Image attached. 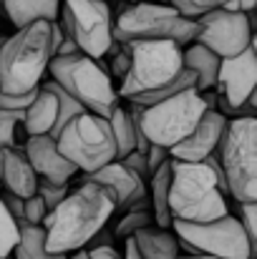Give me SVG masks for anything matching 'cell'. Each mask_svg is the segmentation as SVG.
Returning a JSON list of instances; mask_svg holds the SVG:
<instances>
[{
    "label": "cell",
    "instance_id": "3957f363",
    "mask_svg": "<svg viewBox=\"0 0 257 259\" xmlns=\"http://www.w3.org/2000/svg\"><path fill=\"white\" fill-rule=\"evenodd\" d=\"M56 23V20H53ZM53 23L35 20L18 28L0 48V88L30 93L41 86L53 58Z\"/></svg>",
    "mask_w": 257,
    "mask_h": 259
},
{
    "label": "cell",
    "instance_id": "d6a6232c",
    "mask_svg": "<svg viewBox=\"0 0 257 259\" xmlns=\"http://www.w3.org/2000/svg\"><path fill=\"white\" fill-rule=\"evenodd\" d=\"M23 214H25V224L41 227L43 219H46V214H48V209H46L43 199H41L38 194H33V196H28V199L23 201Z\"/></svg>",
    "mask_w": 257,
    "mask_h": 259
},
{
    "label": "cell",
    "instance_id": "836d02e7",
    "mask_svg": "<svg viewBox=\"0 0 257 259\" xmlns=\"http://www.w3.org/2000/svg\"><path fill=\"white\" fill-rule=\"evenodd\" d=\"M38 88L30 91V93H8L0 88V108H8V111H25L30 106V101L35 98Z\"/></svg>",
    "mask_w": 257,
    "mask_h": 259
},
{
    "label": "cell",
    "instance_id": "74e56055",
    "mask_svg": "<svg viewBox=\"0 0 257 259\" xmlns=\"http://www.w3.org/2000/svg\"><path fill=\"white\" fill-rule=\"evenodd\" d=\"M88 257L91 259H121V254L114 247H91L88 249Z\"/></svg>",
    "mask_w": 257,
    "mask_h": 259
},
{
    "label": "cell",
    "instance_id": "f35d334b",
    "mask_svg": "<svg viewBox=\"0 0 257 259\" xmlns=\"http://www.w3.org/2000/svg\"><path fill=\"white\" fill-rule=\"evenodd\" d=\"M121 259H144L141 257V252H139V247L134 244V239L129 237V239H124V254Z\"/></svg>",
    "mask_w": 257,
    "mask_h": 259
},
{
    "label": "cell",
    "instance_id": "4fadbf2b",
    "mask_svg": "<svg viewBox=\"0 0 257 259\" xmlns=\"http://www.w3.org/2000/svg\"><path fill=\"white\" fill-rule=\"evenodd\" d=\"M257 86V56L250 48H245L242 53L232 56V58H222L219 63V73H217V101H219V111L227 113H240L247 106V98L252 96Z\"/></svg>",
    "mask_w": 257,
    "mask_h": 259
},
{
    "label": "cell",
    "instance_id": "7bdbcfd3",
    "mask_svg": "<svg viewBox=\"0 0 257 259\" xmlns=\"http://www.w3.org/2000/svg\"><path fill=\"white\" fill-rule=\"evenodd\" d=\"M179 259H219V257H209V254H189V257H179Z\"/></svg>",
    "mask_w": 257,
    "mask_h": 259
},
{
    "label": "cell",
    "instance_id": "1f68e13d",
    "mask_svg": "<svg viewBox=\"0 0 257 259\" xmlns=\"http://www.w3.org/2000/svg\"><path fill=\"white\" fill-rule=\"evenodd\" d=\"M111 51H114V56H111V73H108V76H114V78L124 81V76H126V71H129V66H131L129 46L119 43V48H116V43H114V46H111ZM111 51H108V53H111Z\"/></svg>",
    "mask_w": 257,
    "mask_h": 259
},
{
    "label": "cell",
    "instance_id": "e0dca14e",
    "mask_svg": "<svg viewBox=\"0 0 257 259\" xmlns=\"http://www.w3.org/2000/svg\"><path fill=\"white\" fill-rule=\"evenodd\" d=\"M35 189H38V176L33 171L25 151L18 146L0 149V191L28 199L35 194Z\"/></svg>",
    "mask_w": 257,
    "mask_h": 259
},
{
    "label": "cell",
    "instance_id": "60d3db41",
    "mask_svg": "<svg viewBox=\"0 0 257 259\" xmlns=\"http://www.w3.org/2000/svg\"><path fill=\"white\" fill-rule=\"evenodd\" d=\"M247 106H250L252 111H257V86H255V91H252V96L247 98Z\"/></svg>",
    "mask_w": 257,
    "mask_h": 259
},
{
    "label": "cell",
    "instance_id": "52a82bcc",
    "mask_svg": "<svg viewBox=\"0 0 257 259\" xmlns=\"http://www.w3.org/2000/svg\"><path fill=\"white\" fill-rule=\"evenodd\" d=\"M51 78L63 86L86 111L96 116H108L114 106H119V91L114 86L108 71L101 66V61L74 53V56H53L48 63Z\"/></svg>",
    "mask_w": 257,
    "mask_h": 259
},
{
    "label": "cell",
    "instance_id": "603a6c76",
    "mask_svg": "<svg viewBox=\"0 0 257 259\" xmlns=\"http://www.w3.org/2000/svg\"><path fill=\"white\" fill-rule=\"evenodd\" d=\"M114 141H116V159H124L126 154L136 151V131H134V118L129 113V108L114 106V111L106 116Z\"/></svg>",
    "mask_w": 257,
    "mask_h": 259
},
{
    "label": "cell",
    "instance_id": "30bf717a",
    "mask_svg": "<svg viewBox=\"0 0 257 259\" xmlns=\"http://www.w3.org/2000/svg\"><path fill=\"white\" fill-rule=\"evenodd\" d=\"M171 229L189 254H209L219 259H252L250 239L240 217L225 214L214 222L189 224V222H171Z\"/></svg>",
    "mask_w": 257,
    "mask_h": 259
},
{
    "label": "cell",
    "instance_id": "c3c4849f",
    "mask_svg": "<svg viewBox=\"0 0 257 259\" xmlns=\"http://www.w3.org/2000/svg\"><path fill=\"white\" fill-rule=\"evenodd\" d=\"M0 15H3V5H0Z\"/></svg>",
    "mask_w": 257,
    "mask_h": 259
},
{
    "label": "cell",
    "instance_id": "bcb514c9",
    "mask_svg": "<svg viewBox=\"0 0 257 259\" xmlns=\"http://www.w3.org/2000/svg\"><path fill=\"white\" fill-rule=\"evenodd\" d=\"M5 38H8V35H0V48H3V43H5Z\"/></svg>",
    "mask_w": 257,
    "mask_h": 259
},
{
    "label": "cell",
    "instance_id": "7dc6e473",
    "mask_svg": "<svg viewBox=\"0 0 257 259\" xmlns=\"http://www.w3.org/2000/svg\"><path fill=\"white\" fill-rule=\"evenodd\" d=\"M129 3H146V0H129Z\"/></svg>",
    "mask_w": 257,
    "mask_h": 259
},
{
    "label": "cell",
    "instance_id": "ac0fdd59",
    "mask_svg": "<svg viewBox=\"0 0 257 259\" xmlns=\"http://www.w3.org/2000/svg\"><path fill=\"white\" fill-rule=\"evenodd\" d=\"M56 118H58V98H56V93L51 88L41 81L35 98L30 101V106L23 113L25 134L28 136H41V134L51 136V131L56 126Z\"/></svg>",
    "mask_w": 257,
    "mask_h": 259
},
{
    "label": "cell",
    "instance_id": "f1b7e54d",
    "mask_svg": "<svg viewBox=\"0 0 257 259\" xmlns=\"http://www.w3.org/2000/svg\"><path fill=\"white\" fill-rule=\"evenodd\" d=\"M68 191H71L68 184H53V181H43V179H38V189H35V194L43 199V204H46L48 211L56 209V206L66 199Z\"/></svg>",
    "mask_w": 257,
    "mask_h": 259
},
{
    "label": "cell",
    "instance_id": "d6986e66",
    "mask_svg": "<svg viewBox=\"0 0 257 259\" xmlns=\"http://www.w3.org/2000/svg\"><path fill=\"white\" fill-rule=\"evenodd\" d=\"M63 0H0L3 13L15 28H23L35 20H58Z\"/></svg>",
    "mask_w": 257,
    "mask_h": 259
},
{
    "label": "cell",
    "instance_id": "7a4b0ae2",
    "mask_svg": "<svg viewBox=\"0 0 257 259\" xmlns=\"http://www.w3.org/2000/svg\"><path fill=\"white\" fill-rule=\"evenodd\" d=\"M114 211L116 206L111 194L101 184L81 179V184L46 214L41 224L46 232V249L53 254H74L86 249L88 242L108 224Z\"/></svg>",
    "mask_w": 257,
    "mask_h": 259
},
{
    "label": "cell",
    "instance_id": "8fae6325",
    "mask_svg": "<svg viewBox=\"0 0 257 259\" xmlns=\"http://www.w3.org/2000/svg\"><path fill=\"white\" fill-rule=\"evenodd\" d=\"M63 30L74 38L79 51L101 61L114 40V15L106 0H63L61 3Z\"/></svg>",
    "mask_w": 257,
    "mask_h": 259
},
{
    "label": "cell",
    "instance_id": "f546056e",
    "mask_svg": "<svg viewBox=\"0 0 257 259\" xmlns=\"http://www.w3.org/2000/svg\"><path fill=\"white\" fill-rule=\"evenodd\" d=\"M23 113L25 111L0 108V149L15 146V126H18V121H23Z\"/></svg>",
    "mask_w": 257,
    "mask_h": 259
},
{
    "label": "cell",
    "instance_id": "277c9868",
    "mask_svg": "<svg viewBox=\"0 0 257 259\" xmlns=\"http://www.w3.org/2000/svg\"><path fill=\"white\" fill-rule=\"evenodd\" d=\"M169 209L171 222L189 224H204L230 214L227 194L222 191L217 174L212 171L207 161L194 164L171 159Z\"/></svg>",
    "mask_w": 257,
    "mask_h": 259
},
{
    "label": "cell",
    "instance_id": "9a60e30c",
    "mask_svg": "<svg viewBox=\"0 0 257 259\" xmlns=\"http://www.w3.org/2000/svg\"><path fill=\"white\" fill-rule=\"evenodd\" d=\"M227 116L219 111V108H207V113L199 118V123L194 126V131L179 141L176 146L169 149V156L174 161H204L207 156L217 154L219 149V141L225 136V128H227Z\"/></svg>",
    "mask_w": 257,
    "mask_h": 259
},
{
    "label": "cell",
    "instance_id": "8992f818",
    "mask_svg": "<svg viewBox=\"0 0 257 259\" xmlns=\"http://www.w3.org/2000/svg\"><path fill=\"white\" fill-rule=\"evenodd\" d=\"M197 35V18L179 13L169 3H131L119 10L114 18V40L134 43V40H174L179 46H189Z\"/></svg>",
    "mask_w": 257,
    "mask_h": 259
},
{
    "label": "cell",
    "instance_id": "4dcf8cb0",
    "mask_svg": "<svg viewBox=\"0 0 257 259\" xmlns=\"http://www.w3.org/2000/svg\"><path fill=\"white\" fill-rule=\"evenodd\" d=\"M227 0H169V5H174L179 13L189 15V18H199L214 8H222Z\"/></svg>",
    "mask_w": 257,
    "mask_h": 259
},
{
    "label": "cell",
    "instance_id": "6da1fadb",
    "mask_svg": "<svg viewBox=\"0 0 257 259\" xmlns=\"http://www.w3.org/2000/svg\"><path fill=\"white\" fill-rule=\"evenodd\" d=\"M124 46H129L131 66L119 83V98L149 106L181 88H197L194 73L184 68V46L174 40H134Z\"/></svg>",
    "mask_w": 257,
    "mask_h": 259
},
{
    "label": "cell",
    "instance_id": "e575fe53",
    "mask_svg": "<svg viewBox=\"0 0 257 259\" xmlns=\"http://www.w3.org/2000/svg\"><path fill=\"white\" fill-rule=\"evenodd\" d=\"M124 166H129L131 171H136L139 176H144V179H149V164H146V154H141V151H131V154H126L124 159H119Z\"/></svg>",
    "mask_w": 257,
    "mask_h": 259
},
{
    "label": "cell",
    "instance_id": "4316f807",
    "mask_svg": "<svg viewBox=\"0 0 257 259\" xmlns=\"http://www.w3.org/2000/svg\"><path fill=\"white\" fill-rule=\"evenodd\" d=\"M149 224H154L152 209H129V211L119 219V224H116V229H114V237H116V239H129V237H134L139 229H144V227H149Z\"/></svg>",
    "mask_w": 257,
    "mask_h": 259
},
{
    "label": "cell",
    "instance_id": "ffe728a7",
    "mask_svg": "<svg viewBox=\"0 0 257 259\" xmlns=\"http://www.w3.org/2000/svg\"><path fill=\"white\" fill-rule=\"evenodd\" d=\"M219 63H222V58L214 51H209L207 46L197 43V40H192L184 48V68L194 73L199 93H207V91L214 88L217 73H219Z\"/></svg>",
    "mask_w": 257,
    "mask_h": 259
},
{
    "label": "cell",
    "instance_id": "484cf974",
    "mask_svg": "<svg viewBox=\"0 0 257 259\" xmlns=\"http://www.w3.org/2000/svg\"><path fill=\"white\" fill-rule=\"evenodd\" d=\"M20 242V227L13 219V214L8 211L3 196H0V259H8L13 254V249Z\"/></svg>",
    "mask_w": 257,
    "mask_h": 259
},
{
    "label": "cell",
    "instance_id": "f6af8a7d",
    "mask_svg": "<svg viewBox=\"0 0 257 259\" xmlns=\"http://www.w3.org/2000/svg\"><path fill=\"white\" fill-rule=\"evenodd\" d=\"M252 15H255V20H257V0H255V5H252V10H250Z\"/></svg>",
    "mask_w": 257,
    "mask_h": 259
},
{
    "label": "cell",
    "instance_id": "cb8c5ba5",
    "mask_svg": "<svg viewBox=\"0 0 257 259\" xmlns=\"http://www.w3.org/2000/svg\"><path fill=\"white\" fill-rule=\"evenodd\" d=\"M28 259H68V254H53L46 249V232L43 227L35 224H23L20 227V242L15 247Z\"/></svg>",
    "mask_w": 257,
    "mask_h": 259
},
{
    "label": "cell",
    "instance_id": "b9f144b4",
    "mask_svg": "<svg viewBox=\"0 0 257 259\" xmlns=\"http://www.w3.org/2000/svg\"><path fill=\"white\" fill-rule=\"evenodd\" d=\"M68 259H91V257H88V252H86V249H79V252L68 254Z\"/></svg>",
    "mask_w": 257,
    "mask_h": 259
},
{
    "label": "cell",
    "instance_id": "5b68a950",
    "mask_svg": "<svg viewBox=\"0 0 257 259\" xmlns=\"http://www.w3.org/2000/svg\"><path fill=\"white\" fill-rule=\"evenodd\" d=\"M214 101L217 98H209V91L199 93L192 86L181 88V91L171 93L157 103H149V106L131 103L129 111L139 121L149 144L171 149L194 131V126L207 113V108H214Z\"/></svg>",
    "mask_w": 257,
    "mask_h": 259
},
{
    "label": "cell",
    "instance_id": "8d00e7d4",
    "mask_svg": "<svg viewBox=\"0 0 257 259\" xmlns=\"http://www.w3.org/2000/svg\"><path fill=\"white\" fill-rule=\"evenodd\" d=\"M74 53H81L79 51V46L74 43V38L66 33L63 38H61V43L56 46V51H53V56H74Z\"/></svg>",
    "mask_w": 257,
    "mask_h": 259
},
{
    "label": "cell",
    "instance_id": "ee69618b",
    "mask_svg": "<svg viewBox=\"0 0 257 259\" xmlns=\"http://www.w3.org/2000/svg\"><path fill=\"white\" fill-rule=\"evenodd\" d=\"M252 51H255V56H257V30H255V35H252Z\"/></svg>",
    "mask_w": 257,
    "mask_h": 259
},
{
    "label": "cell",
    "instance_id": "5bb4252c",
    "mask_svg": "<svg viewBox=\"0 0 257 259\" xmlns=\"http://www.w3.org/2000/svg\"><path fill=\"white\" fill-rule=\"evenodd\" d=\"M86 181H96L101 184L111 199L116 211H129V209H152L149 201V189H146V179L139 176L136 171H131L129 166H124L119 159H114L111 164L96 169L91 174H84Z\"/></svg>",
    "mask_w": 257,
    "mask_h": 259
},
{
    "label": "cell",
    "instance_id": "ab89813d",
    "mask_svg": "<svg viewBox=\"0 0 257 259\" xmlns=\"http://www.w3.org/2000/svg\"><path fill=\"white\" fill-rule=\"evenodd\" d=\"M255 5V0H227L222 8H230V10H242V13H250Z\"/></svg>",
    "mask_w": 257,
    "mask_h": 259
},
{
    "label": "cell",
    "instance_id": "7c38bea8",
    "mask_svg": "<svg viewBox=\"0 0 257 259\" xmlns=\"http://www.w3.org/2000/svg\"><path fill=\"white\" fill-rule=\"evenodd\" d=\"M255 35L250 13L230 10V8H214L197 18V35L194 40L214 51L219 58H232L250 48Z\"/></svg>",
    "mask_w": 257,
    "mask_h": 259
},
{
    "label": "cell",
    "instance_id": "2e32d148",
    "mask_svg": "<svg viewBox=\"0 0 257 259\" xmlns=\"http://www.w3.org/2000/svg\"><path fill=\"white\" fill-rule=\"evenodd\" d=\"M25 156L33 166V171L38 179L43 181H53V184H68L79 169L61 154L58 144L53 136L48 134H41V136H28V144H25Z\"/></svg>",
    "mask_w": 257,
    "mask_h": 259
},
{
    "label": "cell",
    "instance_id": "9c48e42d",
    "mask_svg": "<svg viewBox=\"0 0 257 259\" xmlns=\"http://www.w3.org/2000/svg\"><path fill=\"white\" fill-rule=\"evenodd\" d=\"M61 154L81 174H91L116 159V141L108 126V118L81 111L74 116L63 131L56 136Z\"/></svg>",
    "mask_w": 257,
    "mask_h": 259
},
{
    "label": "cell",
    "instance_id": "d4e9b609",
    "mask_svg": "<svg viewBox=\"0 0 257 259\" xmlns=\"http://www.w3.org/2000/svg\"><path fill=\"white\" fill-rule=\"evenodd\" d=\"M46 86L51 88V91L56 93V98H58V118H56V126H53V131H51V136L56 139V136L63 131V126H66L74 116H79L81 111H86V108L76 101V98H74V96H71V93H68V91H66V88L58 86L53 78H51V81H46Z\"/></svg>",
    "mask_w": 257,
    "mask_h": 259
},
{
    "label": "cell",
    "instance_id": "83f0119b",
    "mask_svg": "<svg viewBox=\"0 0 257 259\" xmlns=\"http://www.w3.org/2000/svg\"><path fill=\"white\" fill-rule=\"evenodd\" d=\"M240 222L245 227V234L250 239V254L257 259V201L240 204Z\"/></svg>",
    "mask_w": 257,
    "mask_h": 259
},
{
    "label": "cell",
    "instance_id": "44dd1931",
    "mask_svg": "<svg viewBox=\"0 0 257 259\" xmlns=\"http://www.w3.org/2000/svg\"><path fill=\"white\" fill-rule=\"evenodd\" d=\"M131 239L144 259H179V239L171 227L167 229V227L149 224L139 229Z\"/></svg>",
    "mask_w": 257,
    "mask_h": 259
},
{
    "label": "cell",
    "instance_id": "ba28073f",
    "mask_svg": "<svg viewBox=\"0 0 257 259\" xmlns=\"http://www.w3.org/2000/svg\"><path fill=\"white\" fill-rule=\"evenodd\" d=\"M217 159L230 196L237 204L257 201V116H237L227 121Z\"/></svg>",
    "mask_w": 257,
    "mask_h": 259
},
{
    "label": "cell",
    "instance_id": "d590c367",
    "mask_svg": "<svg viewBox=\"0 0 257 259\" xmlns=\"http://www.w3.org/2000/svg\"><path fill=\"white\" fill-rule=\"evenodd\" d=\"M169 149H162V146H157V144H152L149 146V151H146V164H149V176L157 171L164 161H169Z\"/></svg>",
    "mask_w": 257,
    "mask_h": 259
},
{
    "label": "cell",
    "instance_id": "7402d4cb",
    "mask_svg": "<svg viewBox=\"0 0 257 259\" xmlns=\"http://www.w3.org/2000/svg\"><path fill=\"white\" fill-rule=\"evenodd\" d=\"M149 201H152V214L157 227H171V209H169V181H171V159L164 161L157 171L149 176Z\"/></svg>",
    "mask_w": 257,
    "mask_h": 259
}]
</instances>
